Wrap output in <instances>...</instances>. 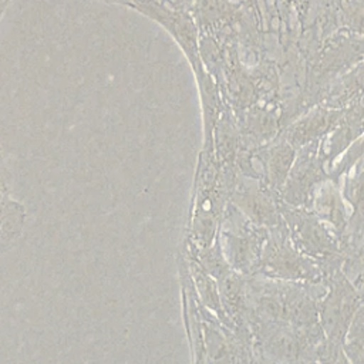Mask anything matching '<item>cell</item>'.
I'll list each match as a JSON object with an SVG mask.
<instances>
[{"instance_id":"1","label":"cell","mask_w":364,"mask_h":364,"mask_svg":"<svg viewBox=\"0 0 364 364\" xmlns=\"http://www.w3.org/2000/svg\"><path fill=\"white\" fill-rule=\"evenodd\" d=\"M269 229L255 273L273 280L320 283L324 267L293 245L286 226L279 223Z\"/></svg>"},{"instance_id":"2","label":"cell","mask_w":364,"mask_h":364,"mask_svg":"<svg viewBox=\"0 0 364 364\" xmlns=\"http://www.w3.org/2000/svg\"><path fill=\"white\" fill-rule=\"evenodd\" d=\"M279 212L293 245L306 256L318 262L326 272L343 263L338 239L307 208L283 203L279 199Z\"/></svg>"},{"instance_id":"3","label":"cell","mask_w":364,"mask_h":364,"mask_svg":"<svg viewBox=\"0 0 364 364\" xmlns=\"http://www.w3.org/2000/svg\"><path fill=\"white\" fill-rule=\"evenodd\" d=\"M327 280L328 291L318 301V323L327 337L326 340L343 346L347 328L361 307L360 294L341 270L333 272Z\"/></svg>"},{"instance_id":"4","label":"cell","mask_w":364,"mask_h":364,"mask_svg":"<svg viewBox=\"0 0 364 364\" xmlns=\"http://www.w3.org/2000/svg\"><path fill=\"white\" fill-rule=\"evenodd\" d=\"M228 222L223 232V257L228 266L242 273H255L269 229L252 223L237 209Z\"/></svg>"},{"instance_id":"5","label":"cell","mask_w":364,"mask_h":364,"mask_svg":"<svg viewBox=\"0 0 364 364\" xmlns=\"http://www.w3.org/2000/svg\"><path fill=\"white\" fill-rule=\"evenodd\" d=\"M277 193L263 182H239L232 200L235 208L252 223L273 228L282 223Z\"/></svg>"},{"instance_id":"6","label":"cell","mask_w":364,"mask_h":364,"mask_svg":"<svg viewBox=\"0 0 364 364\" xmlns=\"http://www.w3.org/2000/svg\"><path fill=\"white\" fill-rule=\"evenodd\" d=\"M309 209L340 242L347 226V212L337 183L327 179L317 183L311 192Z\"/></svg>"},{"instance_id":"7","label":"cell","mask_w":364,"mask_h":364,"mask_svg":"<svg viewBox=\"0 0 364 364\" xmlns=\"http://www.w3.org/2000/svg\"><path fill=\"white\" fill-rule=\"evenodd\" d=\"M324 165L314 162L313 159H301L293 168H290L287 178L279 193L280 200L290 206L307 208L310 196L317 183L323 178Z\"/></svg>"},{"instance_id":"8","label":"cell","mask_w":364,"mask_h":364,"mask_svg":"<svg viewBox=\"0 0 364 364\" xmlns=\"http://www.w3.org/2000/svg\"><path fill=\"white\" fill-rule=\"evenodd\" d=\"M26 220V210L14 200L7 188H0V255L20 236Z\"/></svg>"},{"instance_id":"9","label":"cell","mask_w":364,"mask_h":364,"mask_svg":"<svg viewBox=\"0 0 364 364\" xmlns=\"http://www.w3.org/2000/svg\"><path fill=\"white\" fill-rule=\"evenodd\" d=\"M293 152L289 148H280L273 151L269 158L262 162V172L264 176L263 183L274 191L277 195L282 191V186L287 178V173L291 168Z\"/></svg>"},{"instance_id":"10","label":"cell","mask_w":364,"mask_h":364,"mask_svg":"<svg viewBox=\"0 0 364 364\" xmlns=\"http://www.w3.org/2000/svg\"><path fill=\"white\" fill-rule=\"evenodd\" d=\"M317 364H351L344 354L343 346L330 340H323L316 350Z\"/></svg>"},{"instance_id":"11","label":"cell","mask_w":364,"mask_h":364,"mask_svg":"<svg viewBox=\"0 0 364 364\" xmlns=\"http://www.w3.org/2000/svg\"><path fill=\"white\" fill-rule=\"evenodd\" d=\"M0 188H7V176H6V168L3 166L0 161Z\"/></svg>"}]
</instances>
